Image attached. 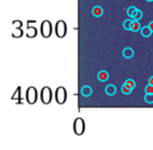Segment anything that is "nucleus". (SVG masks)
Returning <instances> with one entry per match:
<instances>
[{"label":"nucleus","instance_id":"obj_3","mask_svg":"<svg viewBox=\"0 0 153 150\" xmlns=\"http://www.w3.org/2000/svg\"><path fill=\"white\" fill-rule=\"evenodd\" d=\"M66 98H67V91L63 86H59L55 91V101L59 105H63L66 102Z\"/></svg>","mask_w":153,"mask_h":150},{"label":"nucleus","instance_id":"obj_13","mask_svg":"<svg viewBox=\"0 0 153 150\" xmlns=\"http://www.w3.org/2000/svg\"><path fill=\"white\" fill-rule=\"evenodd\" d=\"M152 30L149 29V27L147 25V27H144V28H141V35L144 36V37H149L151 35H152Z\"/></svg>","mask_w":153,"mask_h":150},{"label":"nucleus","instance_id":"obj_23","mask_svg":"<svg viewBox=\"0 0 153 150\" xmlns=\"http://www.w3.org/2000/svg\"><path fill=\"white\" fill-rule=\"evenodd\" d=\"M145 91H146V94H153V85L148 83V85L145 88Z\"/></svg>","mask_w":153,"mask_h":150},{"label":"nucleus","instance_id":"obj_10","mask_svg":"<svg viewBox=\"0 0 153 150\" xmlns=\"http://www.w3.org/2000/svg\"><path fill=\"white\" fill-rule=\"evenodd\" d=\"M105 94L109 95V96H112L116 94V86L112 85V84H109L107 88H105Z\"/></svg>","mask_w":153,"mask_h":150},{"label":"nucleus","instance_id":"obj_9","mask_svg":"<svg viewBox=\"0 0 153 150\" xmlns=\"http://www.w3.org/2000/svg\"><path fill=\"white\" fill-rule=\"evenodd\" d=\"M122 54H123V57L126 58V59H131V58H133V55H134V51L132 48H124L123 49V52H122Z\"/></svg>","mask_w":153,"mask_h":150},{"label":"nucleus","instance_id":"obj_19","mask_svg":"<svg viewBox=\"0 0 153 150\" xmlns=\"http://www.w3.org/2000/svg\"><path fill=\"white\" fill-rule=\"evenodd\" d=\"M141 18H142V12L140 11V10H138V11H136V13L132 17V19H134V21H140Z\"/></svg>","mask_w":153,"mask_h":150},{"label":"nucleus","instance_id":"obj_7","mask_svg":"<svg viewBox=\"0 0 153 150\" xmlns=\"http://www.w3.org/2000/svg\"><path fill=\"white\" fill-rule=\"evenodd\" d=\"M109 79V73L107 71H99L98 72V81L99 82H107Z\"/></svg>","mask_w":153,"mask_h":150},{"label":"nucleus","instance_id":"obj_6","mask_svg":"<svg viewBox=\"0 0 153 150\" xmlns=\"http://www.w3.org/2000/svg\"><path fill=\"white\" fill-rule=\"evenodd\" d=\"M25 100L29 105H34L37 101V90L35 86H29L27 89V96H25Z\"/></svg>","mask_w":153,"mask_h":150},{"label":"nucleus","instance_id":"obj_16","mask_svg":"<svg viewBox=\"0 0 153 150\" xmlns=\"http://www.w3.org/2000/svg\"><path fill=\"white\" fill-rule=\"evenodd\" d=\"M23 36V30L20 28H16L15 33H12V37H15V39H18V37H22Z\"/></svg>","mask_w":153,"mask_h":150},{"label":"nucleus","instance_id":"obj_17","mask_svg":"<svg viewBox=\"0 0 153 150\" xmlns=\"http://www.w3.org/2000/svg\"><path fill=\"white\" fill-rule=\"evenodd\" d=\"M132 23H133V19H126V21L123 22V28H124L126 30H131Z\"/></svg>","mask_w":153,"mask_h":150},{"label":"nucleus","instance_id":"obj_12","mask_svg":"<svg viewBox=\"0 0 153 150\" xmlns=\"http://www.w3.org/2000/svg\"><path fill=\"white\" fill-rule=\"evenodd\" d=\"M92 15L95 17H100L102 15H103V8H102L100 6H95L92 8Z\"/></svg>","mask_w":153,"mask_h":150},{"label":"nucleus","instance_id":"obj_4","mask_svg":"<svg viewBox=\"0 0 153 150\" xmlns=\"http://www.w3.org/2000/svg\"><path fill=\"white\" fill-rule=\"evenodd\" d=\"M52 97H53V94H52V90H50L49 86H43L42 90H41V101L43 105H49L52 102Z\"/></svg>","mask_w":153,"mask_h":150},{"label":"nucleus","instance_id":"obj_26","mask_svg":"<svg viewBox=\"0 0 153 150\" xmlns=\"http://www.w3.org/2000/svg\"><path fill=\"white\" fill-rule=\"evenodd\" d=\"M148 83H149V84H152V85H153V76H152V77H151V78H149V81H148Z\"/></svg>","mask_w":153,"mask_h":150},{"label":"nucleus","instance_id":"obj_20","mask_svg":"<svg viewBox=\"0 0 153 150\" xmlns=\"http://www.w3.org/2000/svg\"><path fill=\"white\" fill-rule=\"evenodd\" d=\"M124 83H126L127 85H128V86H129V88H132V89H134V88H135V86H136V84H135V82H134L133 79H131V78H129V79H127V81H126Z\"/></svg>","mask_w":153,"mask_h":150},{"label":"nucleus","instance_id":"obj_27","mask_svg":"<svg viewBox=\"0 0 153 150\" xmlns=\"http://www.w3.org/2000/svg\"><path fill=\"white\" fill-rule=\"evenodd\" d=\"M146 1H153V0H146Z\"/></svg>","mask_w":153,"mask_h":150},{"label":"nucleus","instance_id":"obj_14","mask_svg":"<svg viewBox=\"0 0 153 150\" xmlns=\"http://www.w3.org/2000/svg\"><path fill=\"white\" fill-rule=\"evenodd\" d=\"M121 90H122V93H123L124 95H129V94L133 91V89H132V88H129V86L127 85L126 83H124V84L121 86Z\"/></svg>","mask_w":153,"mask_h":150},{"label":"nucleus","instance_id":"obj_2","mask_svg":"<svg viewBox=\"0 0 153 150\" xmlns=\"http://www.w3.org/2000/svg\"><path fill=\"white\" fill-rule=\"evenodd\" d=\"M67 34V25L63 21H59L55 24V35L59 37V39H63Z\"/></svg>","mask_w":153,"mask_h":150},{"label":"nucleus","instance_id":"obj_25","mask_svg":"<svg viewBox=\"0 0 153 150\" xmlns=\"http://www.w3.org/2000/svg\"><path fill=\"white\" fill-rule=\"evenodd\" d=\"M148 27H149V29H151V30L153 31V21H152V22H151V23L148 24Z\"/></svg>","mask_w":153,"mask_h":150},{"label":"nucleus","instance_id":"obj_11","mask_svg":"<svg viewBox=\"0 0 153 150\" xmlns=\"http://www.w3.org/2000/svg\"><path fill=\"white\" fill-rule=\"evenodd\" d=\"M81 94L85 96V97H88L91 94H92V89H91V86H88V85H85L81 88Z\"/></svg>","mask_w":153,"mask_h":150},{"label":"nucleus","instance_id":"obj_21","mask_svg":"<svg viewBox=\"0 0 153 150\" xmlns=\"http://www.w3.org/2000/svg\"><path fill=\"white\" fill-rule=\"evenodd\" d=\"M145 101L147 103H153V94H146L145 95Z\"/></svg>","mask_w":153,"mask_h":150},{"label":"nucleus","instance_id":"obj_15","mask_svg":"<svg viewBox=\"0 0 153 150\" xmlns=\"http://www.w3.org/2000/svg\"><path fill=\"white\" fill-rule=\"evenodd\" d=\"M136 11H138V8L135 7V6H131V7H128V10H127V15H128L131 18L136 13Z\"/></svg>","mask_w":153,"mask_h":150},{"label":"nucleus","instance_id":"obj_18","mask_svg":"<svg viewBox=\"0 0 153 150\" xmlns=\"http://www.w3.org/2000/svg\"><path fill=\"white\" fill-rule=\"evenodd\" d=\"M131 30H132V31H138V30H140V23H139V21H134V19H133Z\"/></svg>","mask_w":153,"mask_h":150},{"label":"nucleus","instance_id":"obj_8","mask_svg":"<svg viewBox=\"0 0 153 150\" xmlns=\"http://www.w3.org/2000/svg\"><path fill=\"white\" fill-rule=\"evenodd\" d=\"M27 36L29 39H34V37L37 36V29L35 27H29L28 25V33H27Z\"/></svg>","mask_w":153,"mask_h":150},{"label":"nucleus","instance_id":"obj_22","mask_svg":"<svg viewBox=\"0 0 153 150\" xmlns=\"http://www.w3.org/2000/svg\"><path fill=\"white\" fill-rule=\"evenodd\" d=\"M17 97H20V86H18V88L16 89V93H15V95L12 96V100H17Z\"/></svg>","mask_w":153,"mask_h":150},{"label":"nucleus","instance_id":"obj_1","mask_svg":"<svg viewBox=\"0 0 153 150\" xmlns=\"http://www.w3.org/2000/svg\"><path fill=\"white\" fill-rule=\"evenodd\" d=\"M73 131L76 136H81L85 132V121L83 118H76L73 122Z\"/></svg>","mask_w":153,"mask_h":150},{"label":"nucleus","instance_id":"obj_5","mask_svg":"<svg viewBox=\"0 0 153 150\" xmlns=\"http://www.w3.org/2000/svg\"><path fill=\"white\" fill-rule=\"evenodd\" d=\"M53 33V27H52V23L49 21H43L41 24V35L44 37V39H48L50 37Z\"/></svg>","mask_w":153,"mask_h":150},{"label":"nucleus","instance_id":"obj_24","mask_svg":"<svg viewBox=\"0 0 153 150\" xmlns=\"http://www.w3.org/2000/svg\"><path fill=\"white\" fill-rule=\"evenodd\" d=\"M12 24H13L15 28H20L22 27V22L20 21H13V23H12Z\"/></svg>","mask_w":153,"mask_h":150}]
</instances>
